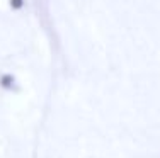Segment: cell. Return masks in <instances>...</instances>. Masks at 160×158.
Returning <instances> with one entry per match:
<instances>
[{
	"label": "cell",
	"mask_w": 160,
	"mask_h": 158,
	"mask_svg": "<svg viewBox=\"0 0 160 158\" xmlns=\"http://www.w3.org/2000/svg\"><path fill=\"white\" fill-rule=\"evenodd\" d=\"M0 87L3 90H7V92H12L16 89V78H14V75H10V73L0 75Z\"/></svg>",
	"instance_id": "1"
},
{
	"label": "cell",
	"mask_w": 160,
	"mask_h": 158,
	"mask_svg": "<svg viewBox=\"0 0 160 158\" xmlns=\"http://www.w3.org/2000/svg\"><path fill=\"white\" fill-rule=\"evenodd\" d=\"M10 7H14V9L22 7V0H10Z\"/></svg>",
	"instance_id": "2"
},
{
	"label": "cell",
	"mask_w": 160,
	"mask_h": 158,
	"mask_svg": "<svg viewBox=\"0 0 160 158\" xmlns=\"http://www.w3.org/2000/svg\"><path fill=\"white\" fill-rule=\"evenodd\" d=\"M158 158H160V156H158Z\"/></svg>",
	"instance_id": "3"
}]
</instances>
